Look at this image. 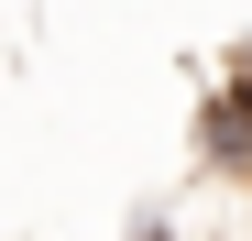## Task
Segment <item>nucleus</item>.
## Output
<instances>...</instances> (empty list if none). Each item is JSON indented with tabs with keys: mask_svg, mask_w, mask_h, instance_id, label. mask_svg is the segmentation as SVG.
<instances>
[{
	"mask_svg": "<svg viewBox=\"0 0 252 241\" xmlns=\"http://www.w3.org/2000/svg\"><path fill=\"white\" fill-rule=\"evenodd\" d=\"M197 132H208V165H230V176L252 186V66L230 77L220 99H208V120H197Z\"/></svg>",
	"mask_w": 252,
	"mask_h": 241,
	"instance_id": "1",
	"label": "nucleus"
},
{
	"mask_svg": "<svg viewBox=\"0 0 252 241\" xmlns=\"http://www.w3.org/2000/svg\"><path fill=\"white\" fill-rule=\"evenodd\" d=\"M132 241H176V219H164V209H154V219H132Z\"/></svg>",
	"mask_w": 252,
	"mask_h": 241,
	"instance_id": "2",
	"label": "nucleus"
}]
</instances>
